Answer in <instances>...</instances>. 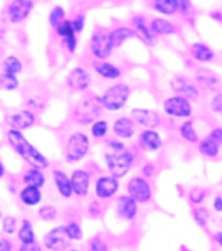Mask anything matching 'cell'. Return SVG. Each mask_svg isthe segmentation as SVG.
<instances>
[{
    "label": "cell",
    "mask_w": 222,
    "mask_h": 251,
    "mask_svg": "<svg viewBox=\"0 0 222 251\" xmlns=\"http://www.w3.org/2000/svg\"><path fill=\"white\" fill-rule=\"evenodd\" d=\"M5 138L9 142V145L12 147V150L21 157L22 160H25L30 167H37V169H47L49 167V159L41 152L39 149H36L30 142L25 138L24 132L21 130H14V128H9L5 133Z\"/></svg>",
    "instance_id": "obj_1"
},
{
    "label": "cell",
    "mask_w": 222,
    "mask_h": 251,
    "mask_svg": "<svg viewBox=\"0 0 222 251\" xmlns=\"http://www.w3.org/2000/svg\"><path fill=\"white\" fill-rule=\"evenodd\" d=\"M132 86L123 81H114L106 88L103 93H99V101L105 111L108 113H116L121 111L123 108L128 105L130 98H132Z\"/></svg>",
    "instance_id": "obj_2"
},
{
    "label": "cell",
    "mask_w": 222,
    "mask_h": 251,
    "mask_svg": "<svg viewBox=\"0 0 222 251\" xmlns=\"http://www.w3.org/2000/svg\"><path fill=\"white\" fill-rule=\"evenodd\" d=\"M103 111L105 110H103L101 101H99V95L86 93L72 108L71 117L76 125H91L94 120L101 118Z\"/></svg>",
    "instance_id": "obj_3"
},
{
    "label": "cell",
    "mask_w": 222,
    "mask_h": 251,
    "mask_svg": "<svg viewBox=\"0 0 222 251\" xmlns=\"http://www.w3.org/2000/svg\"><path fill=\"white\" fill-rule=\"evenodd\" d=\"M91 149V137L83 130H74L67 135L64 145V160L66 164H78L84 160Z\"/></svg>",
    "instance_id": "obj_4"
},
{
    "label": "cell",
    "mask_w": 222,
    "mask_h": 251,
    "mask_svg": "<svg viewBox=\"0 0 222 251\" xmlns=\"http://www.w3.org/2000/svg\"><path fill=\"white\" fill-rule=\"evenodd\" d=\"M136 159V152L133 149H126L123 152H106L105 153V164L106 169L111 176H114L116 179H123V177L133 169Z\"/></svg>",
    "instance_id": "obj_5"
},
{
    "label": "cell",
    "mask_w": 222,
    "mask_h": 251,
    "mask_svg": "<svg viewBox=\"0 0 222 251\" xmlns=\"http://www.w3.org/2000/svg\"><path fill=\"white\" fill-rule=\"evenodd\" d=\"M88 49H89L93 59H110L114 52V46L110 37V29L101 25L94 27V30L89 36Z\"/></svg>",
    "instance_id": "obj_6"
},
{
    "label": "cell",
    "mask_w": 222,
    "mask_h": 251,
    "mask_svg": "<svg viewBox=\"0 0 222 251\" xmlns=\"http://www.w3.org/2000/svg\"><path fill=\"white\" fill-rule=\"evenodd\" d=\"M162 111L168 118L187 120V118H192L194 105L189 98H185V96L172 95V96H167V98L162 101Z\"/></svg>",
    "instance_id": "obj_7"
},
{
    "label": "cell",
    "mask_w": 222,
    "mask_h": 251,
    "mask_svg": "<svg viewBox=\"0 0 222 251\" xmlns=\"http://www.w3.org/2000/svg\"><path fill=\"white\" fill-rule=\"evenodd\" d=\"M126 194L132 196L138 204H148L153 199V187L150 184V179L140 176L130 177V180L126 182Z\"/></svg>",
    "instance_id": "obj_8"
},
{
    "label": "cell",
    "mask_w": 222,
    "mask_h": 251,
    "mask_svg": "<svg viewBox=\"0 0 222 251\" xmlns=\"http://www.w3.org/2000/svg\"><path fill=\"white\" fill-rule=\"evenodd\" d=\"M64 84L72 93H86L93 84V75H91V71L88 68L76 66L66 75Z\"/></svg>",
    "instance_id": "obj_9"
},
{
    "label": "cell",
    "mask_w": 222,
    "mask_h": 251,
    "mask_svg": "<svg viewBox=\"0 0 222 251\" xmlns=\"http://www.w3.org/2000/svg\"><path fill=\"white\" fill-rule=\"evenodd\" d=\"M34 5H36L34 0H10L5 7V19L14 25L22 24L32 14Z\"/></svg>",
    "instance_id": "obj_10"
},
{
    "label": "cell",
    "mask_w": 222,
    "mask_h": 251,
    "mask_svg": "<svg viewBox=\"0 0 222 251\" xmlns=\"http://www.w3.org/2000/svg\"><path fill=\"white\" fill-rule=\"evenodd\" d=\"M170 90L174 95H180L189 98L190 101H197L202 98V90L194 83V79H189L183 75H177L170 79Z\"/></svg>",
    "instance_id": "obj_11"
},
{
    "label": "cell",
    "mask_w": 222,
    "mask_h": 251,
    "mask_svg": "<svg viewBox=\"0 0 222 251\" xmlns=\"http://www.w3.org/2000/svg\"><path fill=\"white\" fill-rule=\"evenodd\" d=\"M120 191V179L111 174H101L94 180V196L99 201H108L118 194Z\"/></svg>",
    "instance_id": "obj_12"
},
{
    "label": "cell",
    "mask_w": 222,
    "mask_h": 251,
    "mask_svg": "<svg viewBox=\"0 0 222 251\" xmlns=\"http://www.w3.org/2000/svg\"><path fill=\"white\" fill-rule=\"evenodd\" d=\"M5 123L9 128L24 132V130L32 128V126L37 123V113H34L32 110H29V108L10 111V113L5 117Z\"/></svg>",
    "instance_id": "obj_13"
},
{
    "label": "cell",
    "mask_w": 222,
    "mask_h": 251,
    "mask_svg": "<svg viewBox=\"0 0 222 251\" xmlns=\"http://www.w3.org/2000/svg\"><path fill=\"white\" fill-rule=\"evenodd\" d=\"M42 243H44V248L49 251H66L71 246V239L67 238L64 225L56 226L51 231H47L42 238Z\"/></svg>",
    "instance_id": "obj_14"
},
{
    "label": "cell",
    "mask_w": 222,
    "mask_h": 251,
    "mask_svg": "<svg viewBox=\"0 0 222 251\" xmlns=\"http://www.w3.org/2000/svg\"><path fill=\"white\" fill-rule=\"evenodd\" d=\"M194 83L200 88L202 91L207 93H216L221 90L222 86V79L216 71L209 68H199L194 73Z\"/></svg>",
    "instance_id": "obj_15"
},
{
    "label": "cell",
    "mask_w": 222,
    "mask_h": 251,
    "mask_svg": "<svg viewBox=\"0 0 222 251\" xmlns=\"http://www.w3.org/2000/svg\"><path fill=\"white\" fill-rule=\"evenodd\" d=\"M91 71L98 76V78L105 79V81H120L123 76V69L118 64L111 63L110 59H93L91 61Z\"/></svg>",
    "instance_id": "obj_16"
},
{
    "label": "cell",
    "mask_w": 222,
    "mask_h": 251,
    "mask_svg": "<svg viewBox=\"0 0 222 251\" xmlns=\"http://www.w3.org/2000/svg\"><path fill=\"white\" fill-rule=\"evenodd\" d=\"M130 27L135 30L136 39H140L145 46H148V48H153V46H156V42H158V37H156L155 34H153L152 30H150L148 21H147V17H145L143 14L133 15L132 21H130Z\"/></svg>",
    "instance_id": "obj_17"
},
{
    "label": "cell",
    "mask_w": 222,
    "mask_h": 251,
    "mask_svg": "<svg viewBox=\"0 0 222 251\" xmlns=\"http://www.w3.org/2000/svg\"><path fill=\"white\" fill-rule=\"evenodd\" d=\"M130 117L141 128H158L162 125V117L156 110L152 108H132Z\"/></svg>",
    "instance_id": "obj_18"
},
{
    "label": "cell",
    "mask_w": 222,
    "mask_h": 251,
    "mask_svg": "<svg viewBox=\"0 0 222 251\" xmlns=\"http://www.w3.org/2000/svg\"><path fill=\"white\" fill-rule=\"evenodd\" d=\"M54 34L61 39V44L69 54H74L78 49V34H76L74 27H72L71 19H66L64 22H61L59 25L54 29Z\"/></svg>",
    "instance_id": "obj_19"
},
{
    "label": "cell",
    "mask_w": 222,
    "mask_h": 251,
    "mask_svg": "<svg viewBox=\"0 0 222 251\" xmlns=\"http://www.w3.org/2000/svg\"><path fill=\"white\" fill-rule=\"evenodd\" d=\"M69 179H71L72 196H76V198H86L89 194L91 180H93V176H91L89 171H86V169H74L69 174Z\"/></svg>",
    "instance_id": "obj_20"
},
{
    "label": "cell",
    "mask_w": 222,
    "mask_h": 251,
    "mask_svg": "<svg viewBox=\"0 0 222 251\" xmlns=\"http://www.w3.org/2000/svg\"><path fill=\"white\" fill-rule=\"evenodd\" d=\"M138 147L143 152L155 153L163 147L162 133L156 128H141L138 133Z\"/></svg>",
    "instance_id": "obj_21"
},
{
    "label": "cell",
    "mask_w": 222,
    "mask_h": 251,
    "mask_svg": "<svg viewBox=\"0 0 222 251\" xmlns=\"http://www.w3.org/2000/svg\"><path fill=\"white\" fill-rule=\"evenodd\" d=\"M111 132L120 140H132L136 135V123L133 122L130 115L116 117L111 123Z\"/></svg>",
    "instance_id": "obj_22"
},
{
    "label": "cell",
    "mask_w": 222,
    "mask_h": 251,
    "mask_svg": "<svg viewBox=\"0 0 222 251\" xmlns=\"http://www.w3.org/2000/svg\"><path fill=\"white\" fill-rule=\"evenodd\" d=\"M114 212L120 219L123 221H135L136 214H138V202L128 194L118 196L116 198V204H114Z\"/></svg>",
    "instance_id": "obj_23"
},
{
    "label": "cell",
    "mask_w": 222,
    "mask_h": 251,
    "mask_svg": "<svg viewBox=\"0 0 222 251\" xmlns=\"http://www.w3.org/2000/svg\"><path fill=\"white\" fill-rule=\"evenodd\" d=\"M189 54L195 63H199V64H209V63H212V61H216V52H214V49L210 48L209 44L200 42V41L192 42V44L189 46Z\"/></svg>",
    "instance_id": "obj_24"
},
{
    "label": "cell",
    "mask_w": 222,
    "mask_h": 251,
    "mask_svg": "<svg viewBox=\"0 0 222 251\" xmlns=\"http://www.w3.org/2000/svg\"><path fill=\"white\" fill-rule=\"evenodd\" d=\"M148 25H150V30L156 37H168L178 32V25L167 17H153L148 22Z\"/></svg>",
    "instance_id": "obj_25"
},
{
    "label": "cell",
    "mask_w": 222,
    "mask_h": 251,
    "mask_svg": "<svg viewBox=\"0 0 222 251\" xmlns=\"http://www.w3.org/2000/svg\"><path fill=\"white\" fill-rule=\"evenodd\" d=\"M19 201L25 207H36L42 202V191L36 185H24L19 191Z\"/></svg>",
    "instance_id": "obj_26"
},
{
    "label": "cell",
    "mask_w": 222,
    "mask_h": 251,
    "mask_svg": "<svg viewBox=\"0 0 222 251\" xmlns=\"http://www.w3.org/2000/svg\"><path fill=\"white\" fill-rule=\"evenodd\" d=\"M52 182H54L61 198H64V199L72 198L71 179H69V176H67L66 172L61 171V169H54V171H52Z\"/></svg>",
    "instance_id": "obj_27"
},
{
    "label": "cell",
    "mask_w": 222,
    "mask_h": 251,
    "mask_svg": "<svg viewBox=\"0 0 222 251\" xmlns=\"http://www.w3.org/2000/svg\"><path fill=\"white\" fill-rule=\"evenodd\" d=\"M110 37L111 42H113L114 49L121 48L125 42H128L130 39H136L135 30L132 29L130 25H114L110 29Z\"/></svg>",
    "instance_id": "obj_28"
},
{
    "label": "cell",
    "mask_w": 222,
    "mask_h": 251,
    "mask_svg": "<svg viewBox=\"0 0 222 251\" xmlns=\"http://www.w3.org/2000/svg\"><path fill=\"white\" fill-rule=\"evenodd\" d=\"M221 144L219 142H216L214 138H210L209 135L205 138H202V140L197 142V150L199 153H200L202 157H205V159H217L221 153Z\"/></svg>",
    "instance_id": "obj_29"
},
{
    "label": "cell",
    "mask_w": 222,
    "mask_h": 251,
    "mask_svg": "<svg viewBox=\"0 0 222 251\" xmlns=\"http://www.w3.org/2000/svg\"><path fill=\"white\" fill-rule=\"evenodd\" d=\"M152 9L163 17H174L178 14V0H152Z\"/></svg>",
    "instance_id": "obj_30"
},
{
    "label": "cell",
    "mask_w": 222,
    "mask_h": 251,
    "mask_svg": "<svg viewBox=\"0 0 222 251\" xmlns=\"http://www.w3.org/2000/svg\"><path fill=\"white\" fill-rule=\"evenodd\" d=\"M22 182H24V185H36V187L42 189L45 185V174L42 169L29 165V169L22 172Z\"/></svg>",
    "instance_id": "obj_31"
},
{
    "label": "cell",
    "mask_w": 222,
    "mask_h": 251,
    "mask_svg": "<svg viewBox=\"0 0 222 251\" xmlns=\"http://www.w3.org/2000/svg\"><path fill=\"white\" fill-rule=\"evenodd\" d=\"M178 135H180V138L183 142H187V144H197V142L200 140L197 130H195V123L192 118L183 120L180 125H178Z\"/></svg>",
    "instance_id": "obj_32"
},
{
    "label": "cell",
    "mask_w": 222,
    "mask_h": 251,
    "mask_svg": "<svg viewBox=\"0 0 222 251\" xmlns=\"http://www.w3.org/2000/svg\"><path fill=\"white\" fill-rule=\"evenodd\" d=\"M0 69H2V73H9V75L19 76L24 71V63H22L21 57H17L15 54H9V56H5L2 59Z\"/></svg>",
    "instance_id": "obj_33"
},
{
    "label": "cell",
    "mask_w": 222,
    "mask_h": 251,
    "mask_svg": "<svg viewBox=\"0 0 222 251\" xmlns=\"http://www.w3.org/2000/svg\"><path fill=\"white\" fill-rule=\"evenodd\" d=\"M17 238H19V241H21V245H32V243H37L36 231H34V226L29 219H22L21 226L17 227Z\"/></svg>",
    "instance_id": "obj_34"
},
{
    "label": "cell",
    "mask_w": 222,
    "mask_h": 251,
    "mask_svg": "<svg viewBox=\"0 0 222 251\" xmlns=\"http://www.w3.org/2000/svg\"><path fill=\"white\" fill-rule=\"evenodd\" d=\"M111 130V125L106 118H98L89 125V137L94 140H105Z\"/></svg>",
    "instance_id": "obj_35"
},
{
    "label": "cell",
    "mask_w": 222,
    "mask_h": 251,
    "mask_svg": "<svg viewBox=\"0 0 222 251\" xmlns=\"http://www.w3.org/2000/svg\"><path fill=\"white\" fill-rule=\"evenodd\" d=\"M25 108H29V110H32L34 113H39L45 108L47 105V98H45L44 95H41V93H32V95H27L25 96Z\"/></svg>",
    "instance_id": "obj_36"
},
{
    "label": "cell",
    "mask_w": 222,
    "mask_h": 251,
    "mask_svg": "<svg viewBox=\"0 0 222 251\" xmlns=\"http://www.w3.org/2000/svg\"><path fill=\"white\" fill-rule=\"evenodd\" d=\"M66 9H64L63 5H54L51 9V12L47 15V22H49V27H51L52 30L56 29L57 25L61 24V22L66 21Z\"/></svg>",
    "instance_id": "obj_37"
},
{
    "label": "cell",
    "mask_w": 222,
    "mask_h": 251,
    "mask_svg": "<svg viewBox=\"0 0 222 251\" xmlns=\"http://www.w3.org/2000/svg\"><path fill=\"white\" fill-rule=\"evenodd\" d=\"M19 86H21L19 76L0 71V90H3V91H15V90H19Z\"/></svg>",
    "instance_id": "obj_38"
},
{
    "label": "cell",
    "mask_w": 222,
    "mask_h": 251,
    "mask_svg": "<svg viewBox=\"0 0 222 251\" xmlns=\"http://www.w3.org/2000/svg\"><path fill=\"white\" fill-rule=\"evenodd\" d=\"M192 216H194V221H195V225H197V226L205 227L209 225L210 212L205 209L204 206H195V209L192 211Z\"/></svg>",
    "instance_id": "obj_39"
},
{
    "label": "cell",
    "mask_w": 222,
    "mask_h": 251,
    "mask_svg": "<svg viewBox=\"0 0 222 251\" xmlns=\"http://www.w3.org/2000/svg\"><path fill=\"white\" fill-rule=\"evenodd\" d=\"M66 227V233H67V238L71 239V241H81L83 239V227L79 225L78 221H69L67 225H64Z\"/></svg>",
    "instance_id": "obj_40"
},
{
    "label": "cell",
    "mask_w": 222,
    "mask_h": 251,
    "mask_svg": "<svg viewBox=\"0 0 222 251\" xmlns=\"http://www.w3.org/2000/svg\"><path fill=\"white\" fill-rule=\"evenodd\" d=\"M37 216H39L42 221H54V219H57V216H59V212H57V209L52 204H44V206L39 207Z\"/></svg>",
    "instance_id": "obj_41"
},
{
    "label": "cell",
    "mask_w": 222,
    "mask_h": 251,
    "mask_svg": "<svg viewBox=\"0 0 222 251\" xmlns=\"http://www.w3.org/2000/svg\"><path fill=\"white\" fill-rule=\"evenodd\" d=\"M0 223H2V233L3 234L10 236V234L17 233V219H15V216H3Z\"/></svg>",
    "instance_id": "obj_42"
},
{
    "label": "cell",
    "mask_w": 222,
    "mask_h": 251,
    "mask_svg": "<svg viewBox=\"0 0 222 251\" xmlns=\"http://www.w3.org/2000/svg\"><path fill=\"white\" fill-rule=\"evenodd\" d=\"M205 198H207V192H205V189H202V187H194V189H190V192H189V201L194 204V206H200V204L205 201Z\"/></svg>",
    "instance_id": "obj_43"
},
{
    "label": "cell",
    "mask_w": 222,
    "mask_h": 251,
    "mask_svg": "<svg viewBox=\"0 0 222 251\" xmlns=\"http://www.w3.org/2000/svg\"><path fill=\"white\" fill-rule=\"evenodd\" d=\"M194 3L192 0H178V14L183 17V21H187L189 17H195Z\"/></svg>",
    "instance_id": "obj_44"
},
{
    "label": "cell",
    "mask_w": 222,
    "mask_h": 251,
    "mask_svg": "<svg viewBox=\"0 0 222 251\" xmlns=\"http://www.w3.org/2000/svg\"><path fill=\"white\" fill-rule=\"evenodd\" d=\"M209 108L212 113L222 115V91H216L209 100Z\"/></svg>",
    "instance_id": "obj_45"
},
{
    "label": "cell",
    "mask_w": 222,
    "mask_h": 251,
    "mask_svg": "<svg viewBox=\"0 0 222 251\" xmlns=\"http://www.w3.org/2000/svg\"><path fill=\"white\" fill-rule=\"evenodd\" d=\"M88 246H89V251H108L110 250L108 243H106L101 236H94L93 239H89Z\"/></svg>",
    "instance_id": "obj_46"
},
{
    "label": "cell",
    "mask_w": 222,
    "mask_h": 251,
    "mask_svg": "<svg viewBox=\"0 0 222 251\" xmlns=\"http://www.w3.org/2000/svg\"><path fill=\"white\" fill-rule=\"evenodd\" d=\"M71 22H72V27H74L76 34H81L84 30V27H86V15L81 12L76 14L74 17L71 19Z\"/></svg>",
    "instance_id": "obj_47"
},
{
    "label": "cell",
    "mask_w": 222,
    "mask_h": 251,
    "mask_svg": "<svg viewBox=\"0 0 222 251\" xmlns=\"http://www.w3.org/2000/svg\"><path fill=\"white\" fill-rule=\"evenodd\" d=\"M106 147L110 149V152H123L126 150L128 147L125 145L123 140H120V138H110V140H106Z\"/></svg>",
    "instance_id": "obj_48"
},
{
    "label": "cell",
    "mask_w": 222,
    "mask_h": 251,
    "mask_svg": "<svg viewBox=\"0 0 222 251\" xmlns=\"http://www.w3.org/2000/svg\"><path fill=\"white\" fill-rule=\"evenodd\" d=\"M155 172H156V167L153 162H147V164L141 165V176L147 177V179H152V177L155 176Z\"/></svg>",
    "instance_id": "obj_49"
},
{
    "label": "cell",
    "mask_w": 222,
    "mask_h": 251,
    "mask_svg": "<svg viewBox=\"0 0 222 251\" xmlns=\"http://www.w3.org/2000/svg\"><path fill=\"white\" fill-rule=\"evenodd\" d=\"M101 204L98 202V201H93V202H89V206H88V212H89L91 218H99L101 216Z\"/></svg>",
    "instance_id": "obj_50"
},
{
    "label": "cell",
    "mask_w": 222,
    "mask_h": 251,
    "mask_svg": "<svg viewBox=\"0 0 222 251\" xmlns=\"http://www.w3.org/2000/svg\"><path fill=\"white\" fill-rule=\"evenodd\" d=\"M0 251H14V243L9 238L0 236Z\"/></svg>",
    "instance_id": "obj_51"
},
{
    "label": "cell",
    "mask_w": 222,
    "mask_h": 251,
    "mask_svg": "<svg viewBox=\"0 0 222 251\" xmlns=\"http://www.w3.org/2000/svg\"><path fill=\"white\" fill-rule=\"evenodd\" d=\"M209 137L214 138L216 142H219V144L222 145V126H216V128H212L209 132Z\"/></svg>",
    "instance_id": "obj_52"
},
{
    "label": "cell",
    "mask_w": 222,
    "mask_h": 251,
    "mask_svg": "<svg viewBox=\"0 0 222 251\" xmlns=\"http://www.w3.org/2000/svg\"><path fill=\"white\" fill-rule=\"evenodd\" d=\"M17 251H42V246L37 245V243H32V245H21L17 248Z\"/></svg>",
    "instance_id": "obj_53"
},
{
    "label": "cell",
    "mask_w": 222,
    "mask_h": 251,
    "mask_svg": "<svg viewBox=\"0 0 222 251\" xmlns=\"http://www.w3.org/2000/svg\"><path fill=\"white\" fill-rule=\"evenodd\" d=\"M212 207L216 212H222V196H216V198H214Z\"/></svg>",
    "instance_id": "obj_54"
},
{
    "label": "cell",
    "mask_w": 222,
    "mask_h": 251,
    "mask_svg": "<svg viewBox=\"0 0 222 251\" xmlns=\"http://www.w3.org/2000/svg\"><path fill=\"white\" fill-rule=\"evenodd\" d=\"M209 15H210V19H212V21H216V22H219V24H222V12H221V10H212V12H210Z\"/></svg>",
    "instance_id": "obj_55"
},
{
    "label": "cell",
    "mask_w": 222,
    "mask_h": 251,
    "mask_svg": "<svg viewBox=\"0 0 222 251\" xmlns=\"http://www.w3.org/2000/svg\"><path fill=\"white\" fill-rule=\"evenodd\" d=\"M214 239H216V243L222 248V231H217V233L214 234Z\"/></svg>",
    "instance_id": "obj_56"
},
{
    "label": "cell",
    "mask_w": 222,
    "mask_h": 251,
    "mask_svg": "<svg viewBox=\"0 0 222 251\" xmlns=\"http://www.w3.org/2000/svg\"><path fill=\"white\" fill-rule=\"evenodd\" d=\"M5 165H3V162L2 160H0V180H2L3 179V177H5Z\"/></svg>",
    "instance_id": "obj_57"
},
{
    "label": "cell",
    "mask_w": 222,
    "mask_h": 251,
    "mask_svg": "<svg viewBox=\"0 0 222 251\" xmlns=\"http://www.w3.org/2000/svg\"><path fill=\"white\" fill-rule=\"evenodd\" d=\"M69 251H84V250H79V248H71Z\"/></svg>",
    "instance_id": "obj_58"
},
{
    "label": "cell",
    "mask_w": 222,
    "mask_h": 251,
    "mask_svg": "<svg viewBox=\"0 0 222 251\" xmlns=\"http://www.w3.org/2000/svg\"><path fill=\"white\" fill-rule=\"evenodd\" d=\"M2 218H3V216H2V212H0V221H2Z\"/></svg>",
    "instance_id": "obj_59"
},
{
    "label": "cell",
    "mask_w": 222,
    "mask_h": 251,
    "mask_svg": "<svg viewBox=\"0 0 222 251\" xmlns=\"http://www.w3.org/2000/svg\"><path fill=\"white\" fill-rule=\"evenodd\" d=\"M183 251H192V250H183Z\"/></svg>",
    "instance_id": "obj_60"
}]
</instances>
